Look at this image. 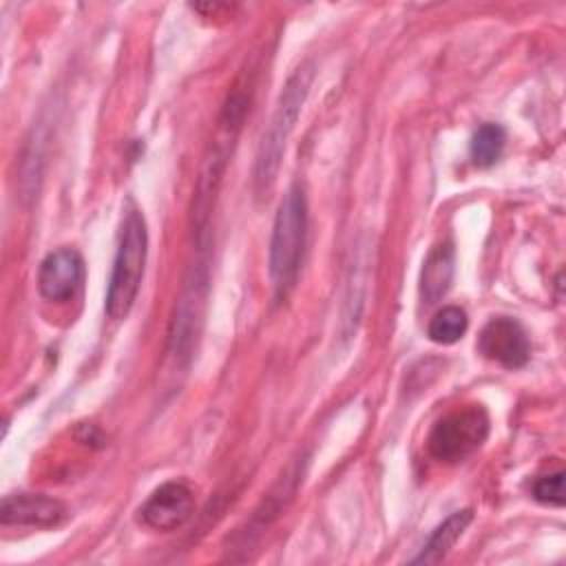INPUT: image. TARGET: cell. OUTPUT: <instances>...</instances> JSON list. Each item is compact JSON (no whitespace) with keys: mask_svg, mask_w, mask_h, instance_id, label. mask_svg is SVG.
Listing matches in <instances>:
<instances>
[{"mask_svg":"<svg viewBox=\"0 0 566 566\" xmlns=\"http://www.w3.org/2000/svg\"><path fill=\"white\" fill-rule=\"evenodd\" d=\"M312 77H314V66L312 62L301 64L285 82L281 95H279V104L272 113V119L261 137V146L256 153V161H254V190L261 195L265 192L281 166L283 153H285V144L296 126V119L301 115V108L307 99L310 86H312Z\"/></svg>","mask_w":566,"mask_h":566,"instance_id":"cell-1","label":"cell"},{"mask_svg":"<svg viewBox=\"0 0 566 566\" xmlns=\"http://www.w3.org/2000/svg\"><path fill=\"white\" fill-rule=\"evenodd\" d=\"M307 234V199L301 186L287 188L283 195L270 239V281L279 298H285L296 283L303 245Z\"/></svg>","mask_w":566,"mask_h":566,"instance_id":"cell-2","label":"cell"},{"mask_svg":"<svg viewBox=\"0 0 566 566\" xmlns=\"http://www.w3.org/2000/svg\"><path fill=\"white\" fill-rule=\"evenodd\" d=\"M148 254V230L144 214L137 208H130L122 221L119 243L113 259V270L108 279L104 310L113 321H124L139 294L144 279V265Z\"/></svg>","mask_w":566,"mask_h":566,"instance_id":"cell-3","label":"cell"},{"mask_svg":"<svg viewBox=\"0 0 566 566\" xmlns=\"http://www.w3.org/2000/svg\"><path fill=\"white\" fill-rule=\"evenodd\" d=\"M489 436V416L480 405H469L442 416L429 438V453L444 464H455L467 460L473 451L482 447Z\"/></svg>","mask_w":566,"mask_h":566,"instance_id":"cell-4","label":"cell"},{"mask_svg":"<svg viewBox=\"0 0 566 566\" xmlns=\"http://www.w3.org/2000/svg\"><path fill=\"white\" fill-rule=\"evenodd\" d=\"M208 294V265L206 261H197V265L190 268V274L186 279V285L181 290V296L175 305V314L170 321L168 332V358L177 363H188L192 356V347L197 343V334L203 321V305Z\"/></svg>","mask_w":566,"mask_h":566,"instance_id":"cell-5","label":"cell"},{"mask_svg":"<svg viewBox=\"0 0 566 566\" xmlns=\"http://www.w3.org/2000/svg\"><path fill=\"white\" fill-rule=\"evenodd\" d=\"M478 349L482 356L506 369L524 367L531 356V343L524 327L509 316L491 318L482 327L478 336Z\"/></svg>","mask_w":566,"mask_h":566,"instance_id":"cell-6","label":"cell"},{"mask_svg":"<svg viewBox=\"0 0 566 566\" xmlns=\"http://www.w3.org/2000/svg\"><path fill=\"white\" fill-rule=\"evenodd\" d=\"M195 511V495L184 482H166L150 493L139 509V517L148 528L172 531L181 526Z\"/></svg>","mask_w":566,"mask_h":566,"instance_id":"cell-7","label":"cell"},{"mask_svg":"<svg viewBox=\"0 0 566 566\" xmlns=\"http://www.w3.org/2000/svg\"><path fill=\"white\" fill-rule=\"evenodd\" d=\"M84 279V261L73 248L49 252L38 270V290L49 301L71 298Z\"/></svg>","mask_w":566,"mask_h":566,"instance_id":"cell-8","label":"cell"},{"mask_svg":"<svg viewBox=\"0 0 566 566\" xmlns=\"http://www.w3.org/2000/svg\"><path fill=\"white\" fill-rule=\"evenodd\" d=\"M66 517V506L42 493H13L4 495L0 504L2 524L49 528L57 526Z\"/></svg>","mask_w":566,"mask_h":566,"instance_id":"cell-9","label":"cell"},{"mask_svg":"<svg viewBox=\"0 0 566 566\" xmlns=\"http://www.w3.org/2000/svg\"><path fill=\"white\" fill-rule=\"evenodd\" d=\"M453 261L455 256L451 243H440L429 252L420 274V294L427 303H438L451 287Z\"/></svg>","mask_w":566,"mask_h":566,"instance_id":"cell-10","label":"cell"},{"mask_svg":"<svg viewBox=\"0 0 566 566\" xmlns=\"http://www.w3.org/2000/svg\"><path fill=\"white\" fill-rule=\"evenodd\" d=\"M471 520H473L471 509H462V511L451 513L442 524H438L433 528V533L429 535L420 555L413 557V564H438V562H442L447 557V553L455 546V542L462 537V533L467 531Z\"/></svg>","mask_w":566,"mask_h":566,"instance_id":"cell-11","label":"cell"},{"mask_svg":"<svg viewBox=\"0 0 566 566\" xmlns=\"http://www.w3.org/2000/svg\"><path fill=\"white\" fill-rule=\"evenodd\" d=\"M504 144H506V133H504V128L500 124H482L473 133L471 146H469L473 164L478 168L493 166L502 157Z\"/></svg>","mask_w":566,"mask_h":566,"instance_id":"cell-12","label":"cell"},{"mask_svg":"<svg viewBox=\"0 0 566 566\" xmlns=\"http://www.w3.org/2000/svg\"><path fill=\"white\" fill-rule=\"evenodd\" d=\"M467 327H469L467 312L458 305H447L440 312H436V316L429 321L427 334L433 343L451 345L464 336Z\"/></svg>","mask_w":566,"mask_h":566,"instance_id":"cell-13","label":"cell"},{"mask_svg":"<svg viewBox=\"0 0 566 566\" xmlns=\"http://www.w3.org/2000/svg\"><path fill=\"white\" fill-rule=\"evenodd\" d=\"M533 497L548 506H564V471L557 469L553 473L537 478L533 484Z\"/></svg>","mask_w":566,"mask_h":566,"instance_id":"cell-14","label":"cell"}]
</instances>
